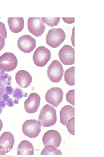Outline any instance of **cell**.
<instances>
[{
  "instance_id": "obj_5",
  "label": "cell",
  "mask_w": 104,
  "mask_h": 157,
  "mask_svg": "<svg viewBox=\"0 0 104 157\" xmlns=\"http://www.w3.org/2000/svg\"><path fill=\"white\" fill-rule=\"evenodd\" d=\"M51 57V54L50 50L44 46H40L34 51L33 60L36 65L43 67L47 64Z\"/></svg>"
},
{
  "instance_id": "obj_8",
  "label": "cell",
  "mask_w": 104,
  "mask_h": 157,
  "mask_svg": "<svg viewBox=\"0 0 104 157\" xmlns=\"http://www.w3.org/2000/svg\"><path fill=\"white\" fill-rule=\"evenodd\" d=\"M63 97V91L61 88L53 87L47 91L45 98L47 102L57 108L62 102Z\"/></svg>"
},
{
  "instance_id": "obj_1",
  "label": "cell",
  "mask_w": 104,
  "mask_h": 157,
  "mask_svg": "<svg viewBox=\"0 0 104 157\" xmlns=\"http://www.w3.org/2000/svg\"><path fill=\"white\" fill-rule=\"evenodd\" d=\"M57 120L56 111L55 108L49 104L45 105L41 110L38 121L41 126L48 127L54 125Z\"/></svg>"
},
{
  "instance_id": "obj_29",
  "label": "cell",
  "mask_w": 104,
  "mask_h": 157,
  "mask_svg": "<svg viewBox=\"0 0 104 157\" xmlns=\"http://www.w3.org/2000/svg\"><path fill=\"white\" fill-rule=\"evenodd\" d=\"M9 98L8 94L7 93H5L3 96L2 100L3 101L6 102Z\"/></svg>"
},
{
  "instance_id": "obj_12",
  "label": "cell",
  "mask_w": 104,
  "mask_h": 157,
  "mask_svg": "<svg viewBox=\"0 0 104 157\" xmlns=\"http://www.w3.org/2000/svg\"><path fill=\"white\" fill-rule=\"evenodd\" d=\"M40 97L38 94L36 93L30 94L24 102L25 111L29 113H35L40 106Z\"/></svg>"
},
{
  "instance_id": "obj_2",
  "label": "cell",
  "mask_w": 104,
  "mask_h": 157,
  "mask_svg": "<svg viewBox=\"0 0 104 157\" xmlns=\"http://www.w3.org/2000/svg\"><path fill=\"white\" fill-rule=\"evenodd\" d=\"M66 38V34L64 30L60 28H52L48 31L46 37L47 44L53 48L58 47Z\"/></svg>"
},
{
  "instance_id": "obj_3",
  "label": "cell",
  "mask_w": 104,
  "mask_h": 157,
  "mask_svg": "<svg viewBox=\"0 0 104 157\" xmlns=\"http://www.w3.org/2000/svg\"><path fill=\"white\" fill-rule=\"evenodd\" d=\"M47 72L48 76L51 82L58 83L61 80L63 75V66L58 60H54L48 66Z\"/></svg>"
},
{
  "instance_id": "obj_20",
  "label": "cell",
  "mask_w": 104,
  "mask_h": 157,
  "mask_svg": "<svg viewBox=\"0 0 104 157\" xmlns=\"http://www.w3.org/2000/svg\"><path fill=\"white\" fill-rule=\"evenodd\" d=\"M41 19L44 23L49 26L53 27L58 25L60 22V18L42 17Z\"/></svg>"
},
{
  "instance_id": "obj_27",
  "label": "cell",
  "mask_w": 104,
  "mask_h": 157,
  "mask_svg": "<svg viewBox=\"0 0 104 157\" xmlns=\"http://www.w3.org/2000/svg\"><path fill=\"white\" fill-rule=\"evenodd\" d=\"M5 45V39L0 35V51L3 49Z\"/></svg>"
},
{
  "instance_id": "obj_34",
  "label": "cell",
  "mask_w": 104,
  "mask_h": 157,
  "mask_svg": "<svg viewBox=\"0 0 104 157\" xmlns=\"http://www.w3.org/2000/svg\"><path fill=\"white\" fill-rule=\"evenodd\" d=\"M0 106V115L1 114L3 111V109Z\"/></svg>"
},
{
  "instance_id": "obj_13",
  "label": "cell",
  "mask_w": 104,
  "mask_h": 157,
  "mask_svg": "<svg viewBox=\"0 0 104 157\" xmlns=\"http://www.w3.org/2000/svg\"><path fill=\"white\" fill-rule=\"evenodd\" d=\"M15 78L18 85L23 88L28 87L32 81V77L30 74L25 70L18 71L16 74Z\"/></svg>"
},
{
  "instance_id": "obj_28",
  "label": "cell",
  "mask_w": 104,
  "mask_h": 157,
  "mask_svg": "<svg viewBox=\"0 0 104 157\" xmlns=\"http://www.w3.org/2000/svg\"><path fill=\"white\" fill-rule=\"evenodd\" d=\"M6 104L9 107H12L14 106V103L13 101V99L9 98L6 102Z\"/></svg>"
},
{
  "instance_id": "obj_26",
  "label": "cell",
  "mask_w": 104,
  "mask_h": 157,
  "mask_svg": "<svg viewBox=\"0 0 104 157\" xmlns=\"http://www.w3.org/2000/svg\"><path fill=\"white\" fill-rule=\"evenodd\" d=\"M64 21L67 24H72L75 22L74 18H62Z\"/></svg>"
},
{
  "instance_id": "obj_11",
  "label": "cell",
  "mask_w": 104,
  "mask_h": 157,
  "mask_svg": "<svg viewBox=\"0 0 104 157\" xmlns=\"http://www.w3.org/2000/svg\"><path fill=\"white\" fill-rule=\"evenodd\" d=\"M61 140L60 134L57 131L54 130L46 131L42 138V143L44 146L51 145L57 148L60 146Z\"/></svg>"
},
{
  "instance_id": "obj_6",
  "label": "cell",
  "mask_w": 104,
  "mask_h": 157,
  "mask_svg": "<svg viewBox=\"0 0 104 157\" xmlns=\"http://www.w3.org/2000/svg\"><path fill=\"white\" fill-rule=\"evenodd\" d=\"M16 56L11 52H5L0 56V69L7 72L13 71L17 66Z\"/></svg>"
},
{
  "instance_id": "obj_19",
  "label": "cell",
  "mask_w": 104,
  "mask_h": 157,
  "mask_svg": "<svg viewBox=\"0 0 104 157\" xmlns=\"http://www.w3.org/2000/svg\"><path fill=\"white\" fill-rule=\"evenodd\" d=\"M41 155H62V153L60 150L53 145H48L44 146L40 154Z\"/></svg>"
},
{
  "instance_id": "obj_14",
  "label": "cell",
  "mask_w": 104,
  "mask_h": 157,
  "mask_svg": "<svg viewBox=\"0 0 104 157\" xmlns=\"http://www.w3.org/2000/svg\"><path fill=\"white\" fill-rule=\"evenodd\" d=\"M15 140L13 135L9 132L3 133L0 136V145L6 154L12 149Z\"/></svg>"
},
{
  "instance_id": "obj_32",
  "label": "cell",
  "mask_w": 104,
  "mask_h": 157,
  "mask_svg": "<svg viewBox=\"0 0 104 157\" xmlns=\"http://www.w3.org/2000/svg\"><path fill=\"white\" fill-rule=\"evenodd\" d=\"M3 126V124L1 120L0 119V131L1 130Z\"/></svg>"
},
{
  "instance_id": "obj_7",
  "label": "cell",
  "mask_w": 104,
  "mask_h": 157,
  "mask_svg": "<svg viewBox=\"0 0 104 157\" xmlns=\"http://www.w3.org/2000/svg\"><path fill=\"white\" fill-rule=\"evenodd\" d=\"M27 24L29 31L37 37L42 35L46 28L45 23L40 17L29 18Z\"/></svg>"
},
{
  "instance_id": "obj_15",
  "label": "cell",
  "mask_w": 104,
  "mask_h": 157,
  "mask_svg": "<svg viewBox=\"0 0 104 157\" xmlns=\"http://www.w3.org/2000/svg\"><path fill=\"white\" fill-rule=\"evenodd\" d=\"M8 23L11 31L14 33H17L23 30L24 21L23 17H9Z\"/></svg>"
},
{
  "instance_id": "obj_22",
  "label": "cell",
  "mask_w": 104,
  "mask_h": 157,
  "mask_svg": "<svg viewBox=\"0 0 104 157\" xmlns=\"http://www.w3.org/2000/svg\"><path fill=\"white\" fill-rule=\"evenodd\" d=\"M75 90H70L66 93V101L73 106H75L74 101Z\"/></svg>"
},
{
  "instance_id": "obj_23",
  "label": "cell",
  "mask_w": 104,
  "mask_h": 157,
  "mask_svg": "<svg viewBox=\"0 0 104 157\" xmlns=\"http://www.w3.org/2000/svg\"><path fill=\"white\" fill-rule=\"evenodd\" d=\"M12 96L13 97L19 100L20 99L24 97V92L23 90L19 88H16L13 92Z\"/></svg>"
},
{
  "instance_id": "obj_31",
  "label": "cell",
  "mask_w": 104,
  "mask_h": 157,
  "mask_svg": "<svg viewBox=\"0 0 104 157\" xmlns=\"http://www.w3.org/2000/svg\"><path fill=\"white\" fill-rule=\"evenodd\" d=\"M6 103L3 101H1L0 102V106L2 108H4L5 106Z\"/></svg>"
},
{
  "instance_id": "obj_16",
  "label": "cell",
  "mask_w": 104,
  "mask_h": 157,
  "mask_svg": "<svg viewBox=\"0 0 104 157\" xmlns=\"http://www.w3.org/2000/svg\"><path fill=\"white\" fill-rule=\"evenodd\" d=\"M17 155H33L34 149L32 144L29 141L24 140L18 145L17 149Z\"/></svg>"
},
{
  "instance_id": "obj_30",
  "label": "cell",
  "mask_w": 104,
  "mask_h": 157,
  "mask_svg": "<svg viewBox=\"0 0 104 157\" xmlns=\"http://www.w3.org/2000/svg\"><path fill=\"white\" fill-rule=\"evenodd\" d=\"M5 151L3 147L0 145V156L5 155Z\"/></svg>"
},
{
  "instance_id": "obj_21",
  "label": "cell",
  "mask_w": 104,
  "mask_h": 157,
  "mask_svg": "<svg viewBox=\"0 0 104 157\" xmlns=\"http://www.w3.org/2000/svg\"><path fill=\"white\" fill-rule=\"evenodd\" d=\"M75 117L71 118L68 120L66 123L67 129L68 132L73 135H75Z\"/></svg>"
},
{
  "instance_id": "obj_25",
  "label": "cell",
  "mask_w": 104,
  "mask_h": 157,
  "mask_svg": "<svg viewBox=\"0 0 104 157\" xmlns=\"http://www.w3.org/2000/svg\"><path fill=\"white\" fill-rule=\"evenodd\" d=\"M6 92L8 95H11L13 92V88L10 85L6 86L5 89Z\"/></svg>"
},
{
  "instance_id": "obj_33",
  "label": "cell",
  "mask_w": 104,
  "mask_h": 157,
  "mask_svg": "<svg viewBox=\"0 0 104 157\" xmlns=\"http://www.w3.org/2000/svg\"><path fill=\"white\" fill-rule=\"evenodd\" d=\"M14 102V104H18L19 103L18 100L16 99H15L14 100V102Z\"/></svg>"
},
{
  "instance_id": "obj_4",
  "label": "cell",
  "mask_w": 104,
  "mask_h": 157,
  "mask_svg": "<svg viewBox=\"0 0 104 157\" xmlns=\"http://www.w3.org/2000/svg\"><path fill=\"white\" fill-rule=\"evenodd\" d=\"M22 130L26 136L30 138H35L40 133L41 125L36 119L27 120L22 125Z\"/></svg>"
},
{
  "instance_id": "obj_17",
  "label": "cell",
  "mask_w": 104,
  "mask_h": 157,
  "mask_svg": "<svg viewBox=\"0 0 104 157\" xmlns=\"http://www.w3.org/2000/svg\"><path fill=\"white\" fill-rule=\"evenodd\" d=\"M60 116V122L66 125L68 120L74 117L75 108L70 105L64 106L61 109Z\"/></svg>"
},
{
  "instance_id": "obj_24",
  "label": "cell",
  "mask_w": 104,
  "mask_h": 157,
  "mask_svg": "<svg viewBox=\"0 0 104 157\" xmlns=\"http://www.w3.org/2000/svg\"><path fill=\"white\" fill-rule=\"evenodd\" d=\"M7 35V31L5 24L3 23L0 22V35L5 39Z\"/></svg>"
},
{
  "instance_id": "obj_10",
  "label": "cell",
  "mask_w": 104,
  "mask_h": 157,
  "mask_svg": "<svg viewBox=\"0 0 104 157\" xmlns=\"http://www.w3.org/2000/svg\"><path fill=\"white\" fill-rule=\"evenodd\" d=\"M17 44L19 49L26 53L31 52L35 48L36 45L35 39L28 35L20 37L17 41Z\"/></svg>"
},
{
  "instance_id": "obj_18",
  "label": "cell",
  "mask_w": 104,
  "mask_h": 157,
  "mask_svg": "<svg viewBox=\"0 0 104 157\" xmlns=\"http://www.w3.org/2000/svg\"><path fill=\"white\" fill-rule=\"evenodd\" d=\"M74 66L66 69L64 72V80L66 83L70 86L75 85Z\"/></svg>"
},
{
  "instance_id": "obj_9",
  "label": "cell",
  "mask_w": 104,
  "mask_h": 157,
  "mask_svg": "<svg viewBox=\"0 0 104 157\" xmlns=\"http://www.w3.org/2000/svg\"><path fill=\"white\" fill-rule=\"evenodd\" d=\"M58 56L64 65H70L75 63V50L70 45H64L59 51Z\"/></svg>"
}]
</instances>
